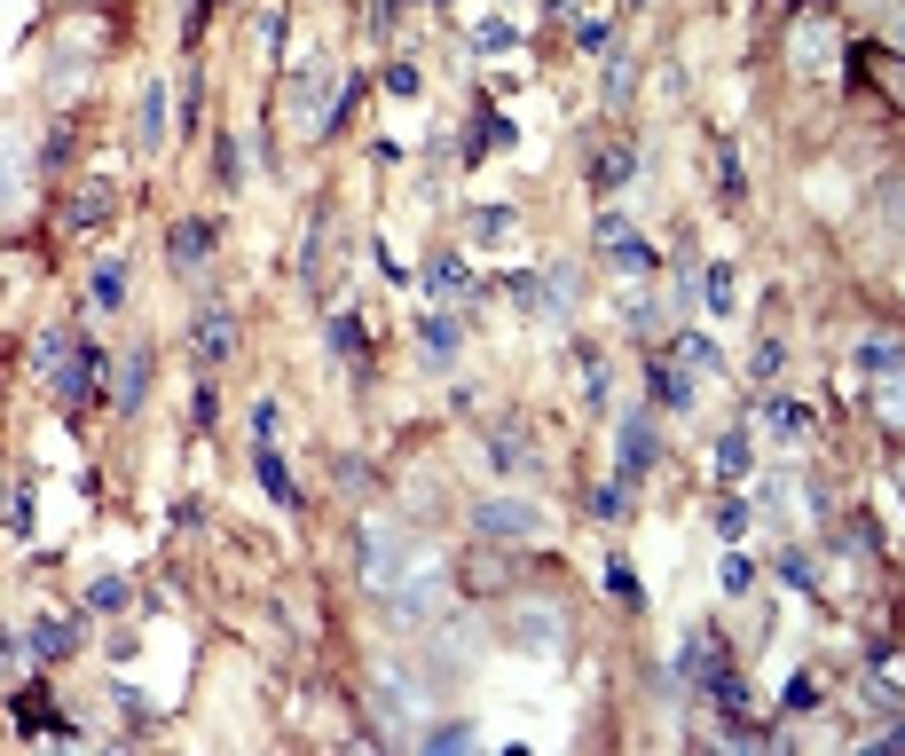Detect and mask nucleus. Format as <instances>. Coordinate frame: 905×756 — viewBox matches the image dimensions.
Wrapping results in <instances>:
<instances>
[{
  "mask_svg": "<svg viewBox=\"0 0 905 756\" xmlns=\"http://www.w3.org/2000/svg\"><path fill=\"white\" fill-rule=\"evenodd\" d=\"M858 363L890 379V371H897V339H890V332H882V339H866V347H858Z\"/></svg>",
  "mask_w": 905,
  "mask_h": 756,
  "instance_id": "nucleus-25",
  "label": "nucleus"
},
{
  "mask_svg": "<svg viewBox=\"0 0 905 756\" xmlns=\"http://www.w3.org/2000/svg\"><path fill=\"white\" fill-rule=\"evenodd\" d=\"M79 646V615H48V622H32V654L40 662H55V654H72Z\"/></svg>",
  "mask_w": 905,
  "mask_h": 756,
  "instance_id": "nucleus-11",
  "label": "nucleus"
},
{
  "mask_svg": "<svg viewBox=\"0 0 905 756\" xmlns=\"http://www.w3.org/2000/svg\"><path fill=\"white\" fill-rule=\"evenodd\" d=\"M95 300H103V308L126 300V260H103V269H95Z\"/></svg>",
  "mask_w": 905,
  "mask_h": 756,
  "instance_id": "nucleus-20",
  "label": "nucleus"
},
{
  "mask_svg": "<svg viewBox=\"0 0 905 756\" xmlns=\"http://www.w3.org/2000/svg\"><path fill=\"white\" fill-rule=\"evenodd\" d=\"M607 591H615V599H630V607H646V591H639V575H630V560H607Z\"/></svg>",
  "mask_w": 905,
  "mask_h": 756,
  "instance_id": "nucleus-26",
  "label": "nucleus"
},
{
  "mask_svg": "<svg viewBox=\"0 0 905 756\" xmlns=\"http://www.w3.org/2000/svg\"><path fill=\"white\" fill-rule=\"evenodd\" d=\"M630 174H639V150H630V142H607V150L591 158V189H598V197H615Z\"/></svg>",
  "mask_w": 905,
  "mask_h": 756,
  "instance_id": "nucleus-10",
  "label": "nucleus"
},
{
  "mask_svg": "<svg viewBox=\"0 0 905 756\" xmlns=\"http://www.w3.org/2000/svg\"><path fill=\"white\" fill-rule=\"evenodd\" d=\"M252 473H260V488H268V497H276L284 512H299V505H308V497H299V481L284 473V457H276V442H252Z\"/></svg>",
  "mask_w": 905,
  "mask_h": 756,
  "instance_id": "nucleus-9",
  "label": "nucleus"
},
{
  "mask_svg": "<svg viewBox=\"0 0 905 756\" xmlns=\"http://www.w3.org/2000/svg\"><path fill=\"white\" fill-rule=\"evenodd\" d=\"M473 126H481V135H473V158H481V150H496V135H505V126H496V111H481Z\"/></svg>",
  "mask_w": 905,
  "mask_h": 756,
  "instance_id": "nucleus-35",
  "label": "nucleus"
},
{
  "mask_svg": "<svg viewBox=\"0 0 905 756\" xmlns=\"http://www.w3.org/2000/svg\"><path fill=\"white\" fill-rule=\"evenodd\" d=\"M630 79H639V72H630V55H615V72H607V103H622Z\"/></svg>",
  "mask_w": 905,
  "mask_h": 756,
  "instance_id": "nucleus-31",
  "label": "nucleus"
},
{
  "mask_svg": "<svg viewBox=\"0 0 905 756\" xmlns=\"http://www.w3.org/2000/svg\"><path fill=\"white\" fill-rule=\"evenodd\" d=\"M72 9H103V0H72Z\"/></svg>",
  "mask_w": 905,
  "mask_h": 756,
  "instance_id": "nucleus-36",
  "label": "nucleus"
},
{
  "mask_svg": "<svg viewBox=\"0 0 905 756\" xmlns=\"http://www.w3.org/2000/svg\"><path fill=\"white\" fill-rule=\"evenodd\" d=\"M678 371H717V347L685 332V339H678Z\"/></svg>",
  "mask_w": 905,
  "mask_h": 756,
  "instance_id": "nucleus-24",
  "label": "nucleus"
},
{
  "mask_svg": "<svg viewBox=\"0 0 905 756\" xmlns=\"http://www.w3.org/2000/svg\"><path fill=\"white\" fill-rule=\"evenodd\" d=\"M425 284H433V292H473V269H464L457 252H433V260H425Z\"/></svg>",
  "mask_w": 905,
  "mask_h": 756,
  "instance_id": "nucleus-14",
  "label": "nucleus"
},
{
  "mask_svg": "<svg viewBox=\"0 0 905 756\" xmlns=\"http://www.w3.org/2000/svg\"><path fill=\"white\" fill-rule=\"evenodd\" d=\"M331 347H339L355 371H371V363H362V315H355V308H339V315H331Z\"/></svg>",
  "mask_w": 905,
  "mask_h": 756,
  "instance_id": "nucleus-15",
  "label": "nucleus"
},
{
  "mask_svg": "<svg viewBox=\"0 0 905 756\" xmlns=\"http://www.w3.org/2000/svg\"><path fill=\"white\" fill-rule=\"evenodd\" d=\"M654 449H661V442H654V418H622V442H615V473H622V481H639V473L654 466Z\"/></svg>",
  "mask_w": 905,
  "mask_h": 756,
  "instance_id": "nucleus-8",
  "label": "nucleus"
},
{
  "mask_svg": "<svg viewBox=\"0 0 905 756\" xmlns=\"http://www.w3.org/2000/svg\"><path fill=\"white\" fill-rule=\"evenodd\" d=\"M323 111H331V63L315 55V63H299V79H292V119L308 126V135H323V126H315Z\"/></svg>",
  "mask_w": 905,
  "mask_h": 756,
  "instance_id": "nucleus-5",
  "label": "nucleus"
},
{
  "mask_svg": "<svg viewBox=\"0 0 905 756\" xmlns=\"http://www.w3.org/2000/svg\"><path fill=\"white\" fill-rule=\"evenodd\" d=\"M473 529L496 544V536H505V544H528L535 536V505H520V497H496V505H481L473 512Z\"/></svg>",
  "mask_w": 905,
  "mask_h": 756,
  "instance_id": "nucleus-6",
  "label": "nucleus"
},
{
  "mask_svg": "<svg viewBox=\"0 0 905 756\" xmlns=\"http://www.w3.org/2000/svg\"><path fill=\"white\" fill-rule=\"evenodd\" d=\"M16 206H24V158H16V142H0V221Z\"/></svg>",
  "mask_w": 905,
  "mask_h": 756,
  "instance_id": "nucleus-13",
  "label": "nucleus"
},
{
  "mask_svg": "<svg viewBox=\"0 0 905 756\" xmlns=\"http://www.w3.org/2000/svg\"><path fill=\"white\" fill-rule=\"evenodd\" d=\"M237 347H245V323L228 315V308H197L189 315V355H197V363H228Z\"/></svg>",
  "mask_w": 905,
  "mask_h": 756,
  "instance_id": "nucleus-2",
  "label": "nucleus"
},
{
  "mask_svg": "<svg viewBox=\"0 0 905 756\" xmlns=\"http://www.w3.org/2000/svg\"><path fill=\"white\" fill-rule=\"evenodd\" d=\"M591 512H598V520H622V481H607V488H598V497H591Z\"/></svg>",
  "mask_w": 905,
  "mask_h": 756,
  "instance_id": "nucleus-30",
  "label": "nucleus"
},
{
  "mask_svg": "<svg viewBox=\"0 0 905 756\" xmlns=\"http://www.w3.org/2000/svg\"><path fill=\"white\" fill-rule=\"evenodd\" d=\"M111 206H119V197H111L103 182H95V189L79 197V206H72V228H95V221H111Z\"/></svg>",
  "mask_w": 905,
  "mask_h": 756,
  "instance_id": "nucleus-18",
  "label": "nucleus"
},
{
  "mask_svg": "<svg viewBox=\"0 0 905 756\" xmlns=\"http://www.w3.org/2000/svg\"><path fill=\"white\" fill-rule=\"evenodd\" d=\"M165 260H174L182 276L206 269V260H213V221H174V228H165Z\"/></svg>",
  "mask_w": 905,
  "mask_h": 756,
  "instance_id": "nucleus-7",
  "label": "nucleus"
},
{
  "mask_svg": "<svg viewBox=\"0 0 905 756\" xmlns=\"http://www.w3.org/2000/svg\"><path fill=\"white\" fill-rule=\"evenodd\" d=\"M401 551H410V529H371V536H362V575H371L379 591L401 583V575H410V568H401Z\"/></svg>",
  "mask_w": 905,
  "mask_h": 756,
  "instance_id": "nucleus-4",
  "label": "nucleus"
},
{
  "mask_svg": "<svg viewBox=\"0 0 905 756\" xmlns=\"http://www.w3.org/2000/svg\"><path fill=\"white\" fill-rule=\"evenodd\" d=\"M481 55H496V48H512V24H481V40H473Z\"/></svg>",
  "mask_w": 905,
  "mask_h": 756,
  "instance_id": "nucleus-32",
  "label": "nucleus"
},
{
  "mask_svg": "<svg viewBox=\"0 0 905 756\" xmlns=\"http://www.w3.org/2000/svg\"><path fill=\"white\" fill-rule=\"evenodd\" d=\"M505 639L528 646V654H544V662H559V654H567V615H559L551 599H520V607L505 615Z\"/></svg>",
  "mask_w": 905,
  "mask_h": 756,
  "instance_id": "nucleus-1",
  "label": "nucleus"
},
{
  "mask_svg": "<svg viewBox=\"0 0 905 756\" xmlns=\"http://www.w3.org/2000/svg\"><path fill=\"white\" fill-rule=\"evenodd\" d=\"M701 292H709L717 315H732V269H709V284H701Z\"/></svg>",
  "mask_w": 905,
  "mask_h": 756,
  "instance_id": "nucleus-29",
  "label": "nucleus"
},
{
  "mask_svg": "<svg viewBox=\"0 0 905 756\" xmlns=\"http://www.w3.org/2000/svg\"><path fill=\"white\" fill-rule=\"evenodd\" d=\"M598 252H607V269H622V276H646L654 269V245L622 213H598Z\"/></svg>",
  "mask_w": 905,
  "mask_h": 756,
  "instance_id": "nucleus-3",
  "label": "nucleus"
},
{
  "mask_svg": "<svg viewBox=\"0 0 905 756\" xmlns=\"http://www.w3.org/2000/svg\"><path fill=\"white\" fill-rule=\"evenodd\" d=\"M457 347V315H425V355H449Z\"/></svg>",
  "mask_w": 905,
  "mask_h": 756,
  "instance_id": "nucleus-28",
  "label": "nucleus"
},
{
  "mask_svg": "<svg viewBox=\"0 0 905 756\" xmlns=\"http://www.w3.org/2000/svg\"><path fill=\"white\" fill-rule=\"evenodd\" d=\"M748 466H756V449H748V434H717V473H724V481H741Z\"/></svg>",
  "mask_w": 905,
  "mask_h": 756,
  "instance_id": "nucleus-16",
  "label": "nucleus"
},
{
  "mask_svg": "<svg viewBox=\"0 0 905 756\" xmlns=\"http://www.w3.org/2000/svg\"><path fill=\"white\" fill-rule=\"evenodd\" d=\"M780 575H788L795 591H811V583H819V575H811V560H795V551H788V560H780Z\"/></svg>",
  "mask_w": 905,
  "mask_h": 756,
  "instance_id": "nucleus-33",
  "label": "nucleus"
},
{
  "mask_svg": "<svg viewBox=\"0 0 905 756\" xmlns=\"http://www.w3.org/2000/svg\"><path fill=\"white\" fill-rule=\"evenodd\" d=\"M764 418H772V434H788V442H803V434H811V410H795V402H772Z\"/></svg>",
  "mask_w": 905,
  "mask_h": 756,
  "instance_id": "nucleus-21",
  "label": "nucleus"
},
{
  "mask_svg": "<svg viewBox=\"0 0 905 756\" xmlns=\"http://www.w3.org/2000/svg\"><path fill=\"white\" fill-rule=\"evenodd\" d=\"M111 394H119V410H142V394H150V355H142V347L119 363V386H111Z\"/></svg>",
  "mask_w": 905,
  "mask_h": 756,
  "instance_id": "nucleus-12",
  "label": "nucleus"
},
{
  "mask_svg": "<svg viewBox=\"0 0 905 756\" xmlns=\"http://www.w3.org/2000/svg\"><path fill=\"white\" fill-rule=\"evenodd\" d=\"M221 189H245V150H237V135H221Z\"/></svg>",
  "mask_w": 905,
  "mask_h": 756,
  "instance_id": "nucleus-27",
  "label": "nucleus"
},
{
  "mask_svg": "<svg viewBox=\"0 0 905 756\" xmlns=\"http://www.w3.org/2000/svg\"><path fill=\"white\" fill-rule=\"evenodd\" d=\"M488 457H496V473H528V442H520V434H496Z\"/></svg>",
  "mask_w": 905,
  "mask_h": 756,
  "instance_id": "nucleus-22",
  "label": "nucleus"
},
{
  "mask_svg": "<svg viewBox=\"0 0 905 756\" xmlns=\"http://www.w3.org/2000/svg\"><path fill=\"white\" fill-rule=\"evenodd\" d=\"M654 402L661 410H693V379L685 371H654Z\"/></svg>",
  "mask_w": 905,
  "mask_h": 756,
  "instance_id": "nucleus-17",
  "label": "nucleus"
},
{
  "mask_svg": "<svg viewBox=\"0 0 905 756\" xmlns=\"http://www.w3.org/2000/svg\"><path fill=\"white\" fill-rule=\"evenodd\" d=\"M717 182H724V197H732V206L748 197V174H741V158H732V142L717 150Z\"/></svg>",
  "mask_w": 905,
  "mask_h": 756,
  "instance_id": "nucleus-23",
  "label": "nucleus"
},
{
  "mask_svg": "<svg viewBox=\"0 0 905 756\" xmlns=\"http://www.w3.org/2000/svg\"><path fill=\"white\" fill-rule=\"evenodd\" d=\"M425 748H473V726H442V733H433Z\"/></svg>",
  "mask_w": 905,
  "mask_h": 756,
  "instance_id": "nucleus-34",
  "label": "nucleus"
},
{
  "mask_svg": "<svg viewBox=\"0 0 905 756\" xmlns=\"http://www.w3.org/2000/svg\"><path fill=\"white\" fill-rule=\"evenodd\" d=\"M158 142H165V87L142 95V150H158Z\"/></svg>",
  "mask_w": 905,
  "mask_h": 756,
  "instance_id": "nucleus-19",
  "label": "nucleus"
}]
</instances>
